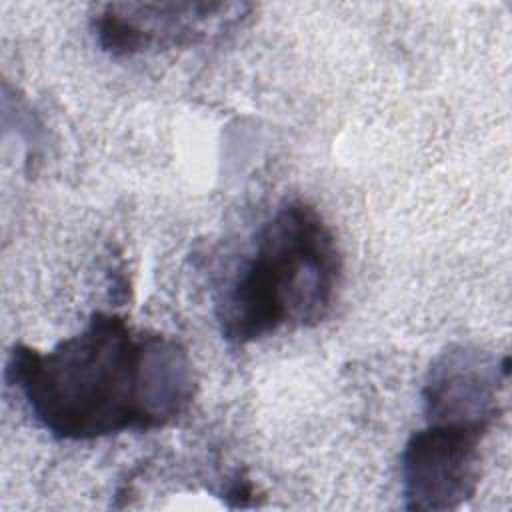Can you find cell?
Here are the masks:
<instances>
[{
	"instance_id": "6da1fadb",
	"label": "cell",
	"mask_w": 512,
	"mask_h": 512,
	"mask_svg": "<svg viewBox=\"0 0 512 512\" xmlns=\"http://www.w3.org/2000/svg\"><path fill=\"white\" fill-rule=\"evenodd\" d=\"M6 380L58 440L158 430L176 422L196 394L194 364L176 338L134 330L108 312L92 314L48 352L16 344Z\"/></svg>"
},
{
	"instance_id": "7a4b0ae2",
	"label": "cell",
	"mask_w": 512,
	"mask_h": 512,
	"mask_svg": "<svg viewBox=\"0 0 512 512\" xmlns=\"http://www.w3.org/2000/svg\"><path fill=\"white\" fill-rule=\"evenodd\" d=\"M342 284V254L332 228L304 200L282 204L216 300L220 334L248 344L282 328L320 324Z\"/></svg>"
},
{
	"instance_id": "3957f363",
	"label": "cell",
	"mask_w": 512,
	"mask_h": 512,
	"mask_svg": "<svg viewBox=\"0 0 512 512\" xmlns=\"http://www.w3.org/2000/svg\"><path fill=\"white\" fill-rule=\"evenodd\" d=\"M486 432L426 422L404 444L402 496L408 510H454L470 500L480 482V444Z\"/></svg>"
},
{
	"instance_id": "277c9868",
	"label": "cell",
	"mask_w": 512,
	"mask_h": 512,
	"mask_svg": "<svg viewBox=\"0 0 512 512\" xmlns=\"http://www.w3.org/2000/svg\"><path fill=\"white\" fill-rule=\"evenodd\" d=\"M510 374L508 356L454 344L440 352L422 386L426 422L490 432L502 414V390Z\"/></svg>"
},
{
	"instance_id": "5b68a950",
	"label": "cell",
	"mask_w": 512,
	"mask_h": 512,
	"mask_svg": "<svg viewBox=\"0 0 512 512\" xmlns=\"http://www.w3.org/2000/svg\"><path fill=\"white\" fill-rule=\"evenodd\" d=\"M236 4H106L92 16L98 44L112 56H134L150 48L188 46L224 28Z\"/></svg>"
}]
</instances>
